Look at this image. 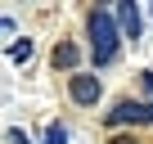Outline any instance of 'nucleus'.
Instances as JSON below:
<instances>
[{
	"instance_id": "nucleus-5",
	"label": "nucleus",
	"mask_w": 153,
	"mask_h": 144,
	"mask_svg": "<svg viewBox=\"0 0 153 144\" xmlns=\"http://www.w3.org/2000/svg\"><path fill=\"white\" fill-rule=\"evenodd\" d=\"M76 63H81V50H76L72 41H59L54 45V68H68L72 77H76Z\"/></svg>"
},
{
	"instance_id": "nucleus-10",
	"label": "nucleus",
	"mask_w": 153,
	"mask_h": 144,
	"mask_svg": "<svg viewBox=\"0 0 153 144\" xmlns=\"http://www.w3.org/2000/svg\"><path fill=\"white\" fill-rule=\"evenodd\" d=\"M113 144H131V140H113Z\"/></svg>"
},
{
	"instance_id": "nucleus-8",
	"label": "nucleus",
	"mask_w": 153,
	"mask_h": 144,
	"mask_svg": "<svg viewBox=\"0 0 153 144\" xmlns=\"http://www.w3.org/2000/svg\"><path fill=\"white\" fill-rule=\"evenodd\" d=\"M9 144H32V140H27L23 131H9Z\"/></svg>"
},
{
	"instance_id": "nucleus-11",
	"label": "nucleus",
	"mask_w": 153,
	"mask_h": 144,
	"mask_svg": "<svg viewBox=\"0 0 153 144\" xmlns=\"http://www.w3.org/2000/svg\"><path fill=\"white\" fill-rule=\"evenodd\" d=\"M149 14H153V5H149Z\"/></svg>"
},
{
	"instance_id": "nucleus-7",
	"label": "nucleus",
	"mask_w": 153,
	"mask_h": 144,
	"mask_svg": "<svg viewBox=\"0 0 153 144\" xmlns=\"http://www.w3.org/2000/svg\"><path fill=\"white\" fill-rule=\"evenodd\" d=\"M45 144H68V131H63L59 122H50V131H45Z\"/></svg>"
},
{
	"instance_id": "nucleus-4",
	"label": "nucleus",
	"mask_w": 153,
	"mask_h": 144,
	"mask_svg": "<svg viewBox=\"0 0 153 144\" xmlns=\"http://www.w3.org/2000/svg\"><path fill=\"white\" fill-rule=\"evenodd\" d=\"M117 27H122V36H131V41H140V5H117Z\"/></svg>"
},
{
	"instance_id": "nucleus-1",
	"label": "nucleus",
	"mask_w": 153,
	"mask_h": 144,
	"mask_svg": "<svg viewBox=\"0 0 153 144\" xmlns=\"http://www.w3.org/2000/svg\"><path fill=\"white\" fill-rule=\"evenodd\" d=\"M86 32H90V59H95V68H108V63L122 54V27H117V14L90 9Z\"/></svg>"
},
{
	"instance_id": "nucleus-9",
	"label": "nucleus",
	"mask_w": 153,
	"mask_h": 144,
	"mask_svg": "<svg viewBox=\"0 0 153 144\" xmlns=\"http://www.w3.org/2000/svg\"><path fill=\"white\" fill-rule=\"evenodd\" d=\"M140 81H144V90L153 95V72H140Z\"/></svg>"
},
{
	"instance_id": "nucleus-2",
	"label": "nucleus",
	"mask_w": 153,
	"mask_h": 144,
	"mask_svg": "<svg viewBox=\"0 0 153 144\" xmlns=\"http://www.w3.org/2000/svg\"><path fill=\"white\" fill-rule=\"evenodd\" d=\"M68 95H72V104L90 108V104L104 95V86H99V77H95V72H76V77L68 81Z\"/></svg>"
},
{
	"instance_id": "nucleus-3",
	"label": "nucleus",
	"mask_w": 153,
	"mask_h": 144,
	"mask_svg": "<svg viewBox=\"0 0 153 144\" xmlns=\"http://www.w3.org/2000/svg\"><path fill=\"white\" fill-rule=\"evenodd\" d=\"M140 126V122H153V108H144L140 99H122V104H113V113H108V126Z\"/></svg>"
},
{
	"instance_id": "nucleus-6",
	"label": "nucleus",
	"mask_w": 153,
	"mask_h": 144,
	"mask_svg": "<svg viewBox=\"0 0 153 144\" xmlns=\"http://www.w3.org/2000/svg\"><path fill=\"white\" fill-rule=\"evenodd\" d=\"M9 59H14V63H27V59H32V41H27V36L14 41V45H9Z\"/></svg>"
}]
</instances>
